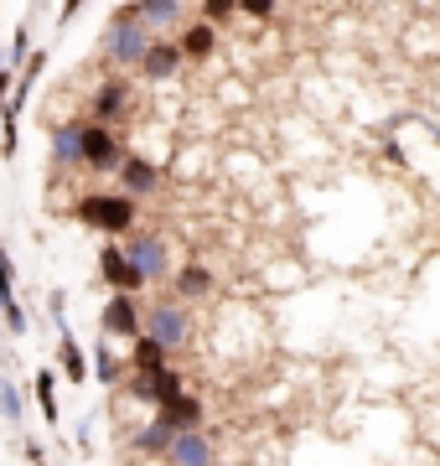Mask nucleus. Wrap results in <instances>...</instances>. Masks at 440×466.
Wrapping results in <instances>:
<instances>
[{
  "instance_id": "nucleus-1",
  "label": "nucleus",
  "mask_w": 440,
  "mask_h": 466,
  "mask_svg": "<svg viewBox=\"0 0 440 466\" xmlns=\"http://www.w3.org/2000/svg\"><path fill=\"white\" fill-rule=\"evenodd\" d=\"M151 42H155V32L140 21L135 0H119L115 16H109V26H104V36H99V57L125 73V67H140V57H145Z\"/></svg>"
},
{
  "instance_id": "nucleus-2",
  "label": "nucleus",
  "mask_w": 440,
  "mask_h": 466,
  "mask_svg": "<svg viewBox=\"0 0 440 466\" xmlns=\"http://www.w3.org/2000/svg\"><path fill=\"white\" fill-rule=\"evenodd\" d=\"M73 223H84V228L104 233V238H125V233L140 223V202L135 198H125V192H84V198L68 208Z\"/></svg>"
},
{
  "instance_id": "nucleus-3",
  "label": "nucleus",
  "mask_w": 440,
  "mask_h": 466,
  "mask_svg": "<svg viewBox=\"0 0 440 466\" xmlns=\"http://www.w3.org/2000/svg\"><path fill=\"white\" fill-rule=\"evenodd\" d=\"M145 337L161 342V348H171V352H186L192 337H197V306H186L176 296L145 300Z\"/></svg>"
},
{
  "instance_id": "nucleus-4",
  "label": "nucleus",
  "mask_w": 440,
  "mask_h": 466,
  "mask_svg": "<svg viewBox=\"0 0 440 466\" xmlns=\"http://www.w3.org/2000/svg\"><path fill=\"white\" fill-rule=\"evenodd\" d=\"M119 249L130 254L140 265V275H145V285H171V269H176V259H171V244H166V233H155V228H130L125 238H119Z\"/></svg>"
},
{
  "instance_id": "nucleus-5",
  "label": "nucleus",
  "mask_w": 440,
  "mask_h": 466,
  "mask_svg": "<svg viewBox=\"0 0 440 466\" xmlns=\"http://www.w3.org/2000/svg\"><path fill=\"white\" fill-rule=\"evenodd\" d=\"M130 109H135V84L125 78V73H109L94 94H88V115L94 125H109V130H119L125 119H130Z\"/></svg>"
},
{
  "instance_id": "nucleus-6",
  "label": "nucleus",
  "mask_w": 440,
  "mask_h": 466,
  "mask_svg": "<svg viewBox=\"0 0 440 466\" xmlns=\"http://www.w3.org/2000/svg\"><path fill=\"white\" fill-rule=\"evenodd\" d=\"M84 171H94V177H115L119 161H125V135L109 130V125H94V119H84Z\"/></svg>"
},
{
  "instance_id": "nucleus-7",
  "label": "nucleus",
  "mask_w": 440,
  "mask_h": 466,
  "mask_svg": "<svg viewBox=\"0 0 440 466\" xmlns=\"http://www.w3.org/2000/svg\"><path fill=\"white\" fill-rule=\"evenodd\" d=\"M99 332L109 337V342H135V337H145V300L140 296H109L99 311Z\"/></svg>"
},
{
  "instance_id": "nucleus-8",
  "label": "nucleus",
  "mask_w": 440,
  "mask_h": 466,
  "mask_svg": "<svg viewBox=\"0 0 440 466\" xmlns=\"http://www.w3.org/2000/svg\"><path fill=\"white\" fill-rule=\"evenodd\" d=\"M99 280L109 285V296H140V290H151V285H145V275H140V265L119 249V238H104V249H99Z\"/></svg>"
},
{
  "instance_id": "nucleus-9",
  "label": "nucleus",
  "mask_w": 440,
  "mask_h": 466,
  "mask_svg": "<svg viewBox=\"0 0 440 466\" xmlns=\"http://www.w3.org/2000/svg\"><path fill=\"white\" fill-rule=\"evenodd\" d=\"M176 420L166 415V410H155L151 420H140L135 431H130V441L125 446L135 451V456H145V461H166V451H171V441H176Z\"/></svg>"
},
{
  "instance_id": "nucleus-10",
  "label": "nucleus",
  "mask_w": 440,
  "mask_h": 466,
  "mask_svg": "<svg viewBox=\"0 0 440 466\" xmlns=\"http://www.w3.org/2000/svg\"><path fill=\"white\" fill-rule=\"evenodd\" d=\"M119 192L125 198H135V202H145V198H155L161 187H166V171L155 167V161H145V156H135V150H125V161H119Z\"/></svg>"
},
{
  "instance_id": "nucleus-11",
  "label": "nucleus",
  "mask_w": 440,
  "mask_h": 466,
  "mask_svg": "<svg viewBox=\"0 0 440 466\" xmlns=\"http://www.w3.org/2000/svg\"><path fill=\"white\" fill-rule=\"evenodd\" d=\"M171 296L186 300V306H203V300L218 296V275H213L203 259H186V265L171 269Z\"/></svg>"
},
{
  "instance_id": "nucleus-12",
  "label": "nucleus",
  "mask_w": 440,
  "mask_h": 466,
  "mask_svg": "<svg viewBox=\"0 0 440 466\" xmlns=\"http://www.w3.org/2000/svg\"><path fill=\"white\" fill-rule=\"evenodd\" d=\"M182 67H186V57H182V47H176V36H155L135 73L145 78V84H166V78H176Z\"/></svg>"
},
{
  "instance_id": "nucleus-13",
  "label": "nucleus",
  "mask_w": 440,
  "mask_h": 466,
  "mask_svg": "<svg viewBox=\"0 0 440 466\" xmlns=\"http://www.w3.org/2000/svg\"><path fill=\"white\" fill-rule=\"evenodd\" d=\"M84 119H63V125H52V171L57 177H73V171H84Z\"/></svg>"
},
{
  "instance_id": "nucleus-14",
  "label": "nucleus",
  "mask_w": 440,
  "mask_h": 466,
  "mask_svg": "<svg viewBox=\"0 0 440 466\" xmlns=\"http://www.w3.org/2000/svg\"><path fill=\"white\" fill-rule=\"evenodd\" d=\"M0 321H5L11 337H26V327H32V317L21 311V300H16V265H11L5 244H0Z\"/></svg>"
},
{
  "instance_id": "nucleus-15",
  "label": "nucleus",
  "mask_w": 440,
  "mask_h": 466,
  "mask_svg": "<svg viewBox=\"0 0 440 466\" xmlns=\"http://www.w3.org/2000/svg\"><path fill=\"white\" fill-rule=\"evenodd\" d=\"M218 451H213V431H182L166 451V466H213Z\"/></svg>"
},
{
  "instance_id": "nucleus-16",
  "label": "nucleus",
  "mask_w": 440,
  "mask_h": 466,
  "mask_svg": "<svg viewBox=\"0 0 440 466\" xmlns=\"http://www.w3.org/2000/svg\"><path fill=\"white\" fill-rule=\"evenodd\" d=\"M57 379L73 383V389L94 383V373H88V352H84V342L73 337V327L68 332H57Z\"/></svg>"
},
{
  "instance_id": "nucleus-17",
  "label": "nucleus",
  "mask_w": 440,
  "mask_h": 466,
  "mask_svg": "<svg viewBox=\"0 0 440 466\" xmlns=\"http://www.w3.org/2000/svg\"><path fill=\"white\" fill-rule=\"evenodd\" d=\"M176 47H182L186 63H207V57L218 52V26H207V21H182Z\"/></svg>"
},
{
  "instance_id": "nucleus-18",
  "label": "nucleus",
  "mask_w": 440,
  "mask_h": 466,
  "mask_svg": "<svg viewBox=\"0 0 440 466\" xmlns=\"http://www.w3.org/2000/svg\"><path fill=\"white\" fill-rule=\"evenodd\" d=\"M135 11H140V21L151 26L155 36H171V32H182V0H135Z\"/></svg>"
},
{
  "instance_id": "nucleus-19",
  "label": "nucleus",
  "mask_w": 440,
  "mask_h": 466,
  "mask_svg": "<svg viewBox=\"0 0 440 466\" xmlns=\"http://www.w3.org/2000/svg\"><path fill=\"white\" fill-rule=\"evenodd\" d=\"M57 383H63V379H57V368H47V363L32 373V404L42 410L47 425H63V410H57Z\"/></svg>"
},
{
  "instance_id": "nucleus-20",
  "label": "nucleus",
  "mask_w": 440,
  "mask_h": 466,
  "mask_svg": "<svg viewBox=\"0 0 440 466\" xmlns=\"http://www.w3.org/2000/svg\"><path fill=\"white\" fill-rule=\"evenodd\" d=\"M171 363H176V352L151 342V337H135V342H130V358H125L130 373H161V368H171Z\"/></svg>"
},
{
  "instance_id": "nucleus-21",
  "label": "nucleus",
  "mask_w": 440,
  "mask_h": 466,
  "mask_svg": "<svg viewBox=\"0 0 440 466\" xmlns=\"http://www.w3.org/2000/svg\"><path fill=\"white\" fill-rule=\"evenodd\" d=\"M88 373H94V383H104V389H119V379H125L130 368L119 363L115 342L104 337V342H94V352H88Z\"/></svg>"
},
{
  "instance_id": "nucleus-22",
  "label": "nucleus",
  "mask_w": 440,
  "mask_h": 466,
  "mask_svg": "<svg viewBox=\"0 0 440 466\" xmlns=\"http://www.w3.org/2000/svg\"><path fill=\"white\" fill-rule=\"evenodd\" d=\"M161 410H166V415L176 420V431H203V425H207V404L197 400V394H192V389H186L182 400L161 404Z\"/></svg>"
},
{
  "instance_id": "nucleus-23",
  "label": "nucleus",
  "mask_w": 440,
  "mask_h": 466,
  "mask_svg": "<svg viewBox=\"0 0 440 466\" xmlns=\"http://www.w3.org/2000/svg\"><path fill=\"white\" fill-rule=\"evenodd\" d=\"M0 420L5 425H26V394H21V383L11 379V373H0Z\"/></svg>"
},
{
  "instance_id": "nucleus-24",
  "label": "nucleus",
  "mask_w": 440,
  "mask_h": 466,
  "mask_svg": "<svg viewBox=\"0 0 440 466\" xmlns=\"http://www.w3.org/2000/svg\"><path fill=\"white\" fill-rule=\"evenodd\" d=\"M182 394H186V373L176 363L161 368V373H151V404H155V410L171 404V400H182Z\"/></svg>"
},
{
  "instance_id": "nucleus-25",
  "label": "nucleus",
  "mask_w": 440,
  "mask_h": 466,
  "mask_svg": "<svg viewBox=\"0 0 440 466\" xmlns=\"http://www.w3.org/2000/svg\"><path fill=\"white\" fill-rule=\"evenodd\" d=\"M197 21H207V26H234L238 21V0H197Z\"/></svg>"
},
{
  "instance_id": "nucleus-26",
  "label": "nucleus",
  "mask_w": 440,
  "mask_h": 466,
  "mask_svg": "<svg viewBox=\"0 0 440 466\" xmlns=\"http://www.w3.org/2000/svg\"><path fill=\"white\" fill-rule=\"evenodd\" d=\"M275 11H280V0H238V16L249 21H270Z\"/></svg>"
},
{
  "instance_id": "nucleus-27",
  "label": "nucleus",
  "mask_w": 440,
  "mask_h": 466,
  "mask_svg": "<svg viewBox=\"0 0 440 466\" xmlns=\"http://www.w3.org/2000/svg\"><path fill=\"white\" fill-rule=\"evenodd\" d=\"M26 461H32V466H47V446H42L36 435H26Z\"/></svg>"
},
{
  "instance_id": "nucleus-28",
  "label": "nucleus",
  "mask_w": 440,
  "mask_h": 466,
  "mask_svg": "<svg viewBox=\"0 0 440 466\" xmlns=\"http://www.w3.org/2000/svg\"><path fill=\"white\" fill-rule=\"evenodd\" d=\"M84 5H88V0H63V11H57V26H68V21L84 11Z\"/></svg>"
},
{
  "instance_id": "nucleus-29",
  "label": "nucleus",
  "mask_w": 440,
  "mask_h": 466,
  "mask_svg": "<svg viewBox=\"0 0 440 466\" xmlns=\"http://www.w3.org/2000/svg\"><path fill=\"white\" fill-rule=\"evenodd\" d=\"M11 88H16V73H11V67H0V109H5V99H11Z\"/></svg>"
},
{
  "instance_id": "nucleus-30",
  "label": "nucleus",
  "mask_w": 440,
  "mask_h": 466,
  "mask_svg": "<svg viewBox=\"0 0 440 466\" xmlns=\"http://www.w3.org/2000/svg\"><path fill=\"white\" fill-rule=\"evenodd\" d=\"M0 67H5V47H0Z\"/></svg>"
},
{
  "instance_id": "nucleus-31",
  "label": "nucleus",
  "mask_w": 440,
  "mask_h": 466,
  "mask_svg": "<svg viewBox=\"0 0 440 466\" xmlns=\"http://www.w3.org/2000/svg\"><path fill=\"white\" fill-rule=\"evenodd\" d=\"M213 466H228V461H213Z\"/></svg>"
}]
</instances>
